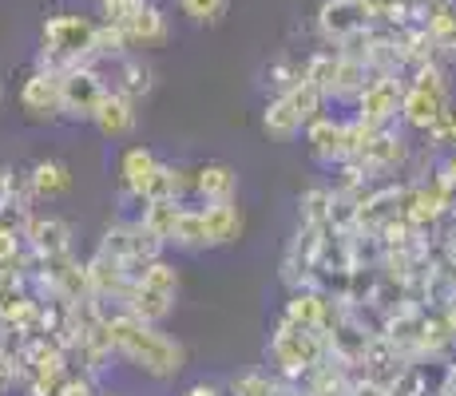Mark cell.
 <instances>
[{
    "label": "cell",
    "instance_id": "e0dca14e",
    "mask_svg": "<svg viewBox=\"0 0 456 396\" xmlns=\"http://www.w3.org/2000/svg\"><path fill=\"white\" fill-rule=\"evenodd\" d=\"M119 32L131 40V48H163V44L171 40V20H167V12L155 0H147L127 20V28H119Z\"/></svg>",
    "mask_w": 456,
    "mask_h": 396
},
{
    "label": "cell",
    "instance_id": "2e32d148",
    "mask_svg": "<svg viewBox=\"0 0 456 396\" xmlns=\"http://www.w3.org/2000/svg\"><path fill=\"white\" fill-rule=\"evenodd\" d=\"M28 179V195L32 202H56L64 198L68 190H72V166L64 163V158H40V163H32V171L24 174Z\"/></svg>",
    "mask_w": 456,
    "mask_h": 396
},
{
    "label": "cell",
    "instance_id": "5bb4252c",
    "mask_svg": "<svg viewBox=\"0 0 456 396\" xmlns=\"http://www.w3.org/2000/svg\"><path fill=\"white\" fill-rule=\"evenodd\" d=\"M239 171L231 163H203L191 171V202L187 206H218L239 202Z\"/></svg>",
    "mask_w": 456,
    "mask_h": 396
},
{
    "label": "cell",
    "instance_id": "4316f807",
    "mask_svg": "<svg viewBox=\"0 0 456 396\" xmlns=\"http://www.w3.org/2000/svg\"><path fill=\"white\" fill-rule=\"evenodd\" d=\"M0 103H4V87H0Z\"/></svg>",
    "mask_w": 456,
    "mask_h": 396
},
{
    "label": "cell",
    "instance_id": "6da1fadb",
    "mask_svg": "<svg viewBox=\"0 0 456 396\" xmlns=\"http://www.w3.org/2000/svg\"><path fill=\"white\" fill-rule=\"evenodd\" d=\"M108 341H111V353L119 360H127L139 376L155 384H167L187 368V349L183 341H175L163 325L151 321H139L135 313L127 310H111L108 313Z\"/></svg>",
    "mask_w": 456,
    "mask_h": 396
},
{
    "label": "cell",
    "instance_id": "484cf974",
    "mask_svg": "<svg viewBox=\"0 0 456 396\" xmlns=\"http://www.w3.org/2000/svg\"><path fill=\"white\" fill-rule=\"evenodd\" d=\"M183 396H231V392H226V384H218V381H195L183 389Z\"/></svg>",
    "mask_w": 456,
    "mask_h": 396
},
{
    "label": "cell",
    "instance_id": "30bf717a",
    "mask_svg": "<svg viewBox=\"0 0 456 396\" xmlns=\"http://www.w3.org/2000/svg\"><path fill=\"white\" fill-rule=\"evenodd\" d=\"M405 84L409 79L401 72H373L370 84L357 95V123L365 127H393L401 119V100H405Z\"/></svg>",
    "mask_w": 456,
    "mask_h": 396
},
{
    "label": "cell",
    "instance_id": "8fae6325",
    "mask_svg": "<svg viewBox=\"0 0 456 396\" xmlns=\"http://www.w3.org/2000/svg\"><path fill=\"white\" fill-rule=\"evenodd\" d=\"M357 135H362V127H357V119H314L310 127H305V147H310V155L318 158V163L326 166H341L349 163L357 151Z\"/></svg>",
    "mask_w": 456,
    "mask_h": 396
},
{
    "label": "cell",
    "instance_id": "7c38bea8",
    "mask_svg": "<svg viewBox=\"0 0 456 396\" xmlns=\"http://www.w3.org/2000/svg\"><path fill=\"white\" fill-rule=\"evenodd\" d=\"M370 28H373V20L362 0H326V4L318 8V32L333 48H349V44L357 36H365Z\"/></svg>",
    "mask_w": 456,
    "mask_h": 396
},
{
    "label": "cell",
    "instance_id": "8992f818",
    "mask_svg": "<svg viewBox=\"0 0 456 396\" xmlns=\"http://www.w3.org/2000/svg\"><path fill=\"white\" fill-rule=\"evenodd\" d=\"M322 108H326V95H322L310 79H302V84L286 87V92H278L274 100L266 103V111H262V131H266L270 139H278V143H290V139L305 135V127H310L314 119H322Z\"/></svg>",
    "mask_w": 456,
    "mask_h": 396
},
{
    "label": "cell",
    "instance_id": "52a82bcc",
    "mask_svg": "<svg viewBox=\"0 0 456 396\" xmlns=\"http://www.w3.org/2000/svg\"><path fill=\"white\" fill-rule=\"evenodd\" d=\"M175 302H179V270H175L167 258H155L139 270L135 281H131V294H127L124 310L135 313L139 321L163 325L167 317L175 313Z\"/></svg>",
    "mask_w": 456,
    "mask_h": 396
},
{
    "label": "cell",
    "instance_id": "ba28073f",
    "mask_svg": "<svg viewBox=\"0 0 456 396\" xmlns=\"http://www.w3.org/2000/svg\"><path fill=\"white\" fill-rule=\"evenodd\" d=\"M171 190V163H163L151 147L131 143L119 155V195L135 198L139 206H151V202H167Z\"/></svg>",
    "mask_w": 456,
    "mask_h": 396
},
{
    "label": "cell",
    "instance_id": "9a60e30c",
    "mask_svg": "<svg viewBox=\"0 0 456 396\" xmlns=\"http://www.w3.org/2000/svg\"><path fill=\"white\" fill-rule=\"evenodd\" d=\"M24 242L37 250V258H60V254H72V226L60 214H32L24 222Z\"/></svg>",
    "mask_w": 456,
    "mask_h": 396
},
{
    "label": "cell",
    "instance_id": "277c9868",
    "mask_svg": "<svg viewBox=\"0 0 456 396\" xmlns=\"http://www.w3.org/2000/svg\"><path fill=\"white\" fill-rule=\"evenodd\" d=\"M326 333L318 329H302V325L294 321H278L274 333H270L266 341V360H270V373H278L282 381H305V376L322 373V365H326Z\"/></svg>",
    "mask_w": 456,
    "mask_h": 396
},
{
    "label": "cell",
    "instance_id": "4fadbf2b",
    "mask_svg": "<svg viewBox=\"0 0 456 396\" xmlns=\"http://www.w3.org/2000/svg\"><path fill=\"white\" fill-rule=\"evenodd\" d=\"M20 111L32 123H56L64 119V100H60V72L37 68L20 84Z\"/></svg>",
    "mask_w": 456,
    "mask_h": 396
},
{
    "label": "cell",
    "instance_id": "44dd1931",
    "mask_svg": "<svg viewBox=\"0 0 456 396\" xmlns=\"http://www.w3.org/2000/svg\"><path fill=\"white\" fill-rule=\"evenodd\" d=\"M231 396H305L294 381H282L278 373H262V368H247V373L226 381Z\"/></svg>",
    "mask_w": 456,
    "mask_h": 396
},
{
    "label": "cell",
    "instance_id": "603a6c76",
    "mask_svg": "<svg viewBox=\"0 0 456 396\" xmlns=\"http://www.w3.org/2000/svg\"><path fill=\"white\" fill-rule=\"evenodd\" d=\"M226 4H231V0H179L183 16H191L195 24H218Z\"/></svg>",
    "mask_w": 456,
    "mask_h": 396
},
{
    "label": "cell",
    "instance_id": "5b68a950",
    "mask_svg": "<svg viewBox=\"0 0 456 396\" xmlns=\"http://www.w3.org/2000/svg\"><path fill=\"white\" fill-rule=\"evenodd\" d=\"M452 108V84L441 64H420L413 79L405 84V100H401V123L409 131H433L441 116Z\"/></svg>",
    "mask_w": 456,
    "mask_h": 396
},
{
    "label": "cell",
    "instance_id": "7402d4cb",
    "mask_svg": "<svg viewBox=\"0 0 456 396\" xmlns=\"http://www.w3.org/2000/svg\"><path fill=\"white\" fill-rule=\"evenodd\" d=\"M24 250V226L20 222H12V218L0 210V270L4 266H12L16 262V254Z\"/></svg>",
    "mask_w": 456,
    "mask_h": 396
},
{
    "label": "cell",
    "instance_id": "7a4b0ae2",
    "mask_svg": "<svg viewBox=\"0 0 456 396\" xmlns=\"http://www.w3.org/2000/svg\"><path fill=\"white\" fill-rule=\"evenodd\" d=\"M247 230V214H242L239 202H218V206H183L179 222L171 230L175 250H218V246H234Z\"/></svg>",
    "mask_w": 456,
    "mask_h": 396
},
{
    "label": "cell",
    "instance_id": "d6986e66",
    "mask_svg": "<svg viewBox=\"0 0 456 396\" xmlns=\"http://www.w3.org/2000/svg\"><path fill=\"white\" fill-rule=\"evenodd\" d=\"M282 317H286V321H294V325H302V329L326 333V325L333 317V305H330L326 294H318V289H294Z\"/></svg>",
    "mask_w": 456,
    "mask_h": 396
},
{
    "label": "cell",
    "instance_id": "3957f363",
    "mask_svg": "<svg viewBox=\"0 0 456 396\" xmlns=\"http://www.w3.org/2000/svg\"><path fill=\"white\" fill-rule=\"evenodd\" d=\"M95 32H100V20L84 12H56L44 20L40 28V64L48 72H68V68L92 64L95 52Z\"/></svg>",
    "mask_w": 456,
    "mask_h": 396
},
{
    "label": "cell",
    "instance_id": "9c48e42d",
    "mask_svg": "<svg viewBox=\"0 0 456 396\" xmlns=\"http://www.w3.org/2000/svg\"><path fill=\"white\" fill-rule=\"evenodd\" d=\"M111 95V84L103 79L100 64H80L60 72V100H64V119L92 123L103 100Z\"/></svg>",
    "mask_w": 456,
    "mask_h": 396
},
{
    "label": "cell",
    "instance_id": "ac0fdd59",
    "mask_svg": "<svg viewBox=\"0 0 456 396\" xmlns=\"http://www.w3.org/2000/svg\"><path fill=\"white\" fill-rule=\"evenodd\" d=\"M139 103H131L127 95H119V92H111L108 100H103V108L95 111V119H92V127L100 131L103 139H127V135H135V127H139Z\"/></svg>",
    "mask_w": 456,
    "mask_h": 396
},
{
    "label": "cell",
    "instance_id": "d4e9b609",
    "mask_svg": "<svg viewBox=\"0 0 456 396\" xmlns=\"http://www.w3.org/2000/svg\"><path fill=\"white\" fill-rule=\"evenodd\" d=\"M56 396H100V389H95V376H87V373H68V381L60 384Z\"/></svg>",
    "mask_w": 456,
    "mask_h": 396
},
{
    "label": "cell",
    "instance_id": "cb8c5ba5",
    "mask_svg": "<svg viewBox=\"0 0 456 396\" xmlns=\"http://www.w3.org/2000/svg\"><path fill=\"white\" fill-rule=\"evenodd\" d=\"M147 0H100V16H103V24H111V28H127V20Z\"/></svg>",
    "mask_w": 456,
    "mask_h": 396
},
{
    "label": "cell",
    "instance_id": "ffe728a7",
    "mask_svg": "<svg viewBox=\"0 0 456 396\" xmlns=\"http://www.w3.org/2000/svg\"><path fill=\"white\" fill-rule=\"evenodd\" d=\"M116 84H111V92H119V95H127L131 103H143L147 95H151V87H155V72L143 64V56H124V60H116Z\"/></svg>",
    "mask_w": 456,
    "mask_h": 396
}]
</instances>
